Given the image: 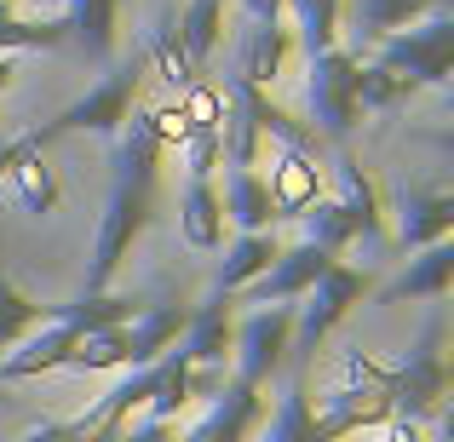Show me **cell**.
Here are the masks:
<instances>
[{
  "instance_id": "cell-1",
  "label": "cell",
  "mask_w": 454,
  "mask_h": 442,
  "mask_svg": "<svg viewBox=\"0 0 454 442\" xmlns=\"http://www.w3.org/2000/svg\"><path fill=\"white\" fill-rule=\"evenodd\" d=\"M161 144H155L145 115H127L121 144H115V173H110V201H104L98 236H92V265H87V288L81 293H104L110 276L121 270V259L133 253V242L145 236L150 213H155V178H161Z\"/></svg>"
},
{
  "instance_id": "cell-2",
  "label": "cell",
  "mask_w": 454,
  "mask_h": 442,
  "mask_svg": "<svg viewBox=\"0 0 454 442\" xmlns=\"http://www.w3.org/2000/svg\"><path fill=\"white\" fill-rule=\"evenodd\" d=\"M443 339H449L443 316H432L420 328V339H414L409 362L391 368V420H414V425H420V420H432V414L443 408V397H449Z\"/></svg>"
},
{
  "instance_id": "cell-3",
  "label": "cell",
  "mask_w": 454,
  "mask_h": 442,
  "mask_svg": "<svg viewBox=\"0 0 454 442\" xmlns=\"http://www.w3.org/2000/svg\"><path fill=\"white\" fill-rule=\"evenodd\" d=\"M368 288H374V276H368V270H356V265H340V259H333V265L317 276V288L305 293L310 305L294 310V351H300V374H305L310 356H317V345L368 299Z\"/></svg>"
},
{
  "instance_id": "cell-4",
  "label": "cell",
  "mask_w": 454,
  "mask_h": 442,
  "mask_svg": "<svg viewBox=\"0 0 454 442\" xmlns=\"http://www.w3.org/2000/svg\"><path fill=\"white\" fill-rule=\"evenodd\" d=\"M356 69L363 58L345 52V46H328V52L310 58V127L328 138H351L363 127V104H356Z\"/></svg>"
},
{
  "instance_id": "cell-5",
  "label": "cell",
  "mask_w": 454,
  "mask_h": 442,
  "mask_svg": "<svg viewBox=\"0 0 454 442\" xmlns=\"http://www.w3.org/2000/svg\"><path fill=\"white\" fill-rule=\"evenodd\" d=\"M380 69L409 75L414 87H449V69H454V12H437V18L414 23V29H403V35H386V41H380Z\"/></svg>"
},
{
  "instance_id": "cell-6",
  "label": "cell",
  "mask_w": 454,
  "mask_h": 442,
  "mask_svg": "<svg viewBox=\"0 0 454 442\" xmlns=\"http://www.w3.org/2000/svg\"><path fill=\"white\" fill-rule=\"evenodd\" d=\"M145 69H150L145 58L110 69L87 98H75L64 115L46 121V138H64V133H104V138H115L127 127V115H133V104H138V81H145Z\"/></svg>"
},
{
  "instance_id": "cell-7",
  "label": "cell",
  "mask_w": 454,
  "mask_h": 442,
  "mask_svg": "<svg viewBox=\"0 0 454 442\" xmlns=\"http://www.w3.org/2000/svg\"><path fill=\"white\" fill-rule=\"evenodd\" d=\"M294 310L300 305H259L236 322V333H231L236 379H247V385H259V391L270 385V374H277L294 351Z\"/></svg>"
},
{
  "instance_id": "cell-8",
  "label": "cell",
  "mask_w": 454,
  "mask_h": 442,
  "mask_svg": "<svg viewBox=\"0 0 454 442\" xmlns=\"http://www.w3.org/2000/svg\"><path fill=\"white\" fill-rule=\"evenodd\" d=\"M333 173H340V207H345V219H351V247H368L374 259H386L391 253V236H386V213H380V190H374V178L363 173V161L356 155H340L333 161Z\"/></svg>"
},
{
  "instance_id": "cell-9",
  "label": "cell",
  "mask_w": 454,
  "mask_h": 442,
  "mask_svg": "<svg viewBox=\"0 0 454 442\" xmlns=\"http://www.w3.org/2000/svg\"><path fill=\"white\" fill-rule=\"evenodd\" d=\"M454 230V190L449 184H414L403 190L397 207V247L403 253H420L432 242H449Z\"/></svg>"
},
{
  "instance_id": "cell-10",
  "label": "cell",
  "mask_w": 454,
  "mask_h": 442,
  "mask_svg": "<svg viewBox=\"0 0 454 442\" xmlns=\"http://www.w3.org/2000/svg\"><path fill=\"white\" fill-rule=\"evenodd\" d=\"M270 414V402L259 397V385H247V379H224V391L213 397V408H207V420L196 425L184 442H247L254 437V425Z\"/></svg>"
},
{
  "instance_id": "cell-11",
  "label": "cell",
  "mask_w": 454,
  "mask_h": 442,
  "mask_svg": "<svg viewBox=\"0 0 454 442\" xmlns=\"http://www.w3.org/2000/svg\"><path fill=\"white\" fill-rule=\"evenodd\" d=\"M437 12H454V0H345L340 29H351L356 41H386V35H403Z\"/></svg>"
},
{
  "instance_id": "cell-12",
  "label": "cell",
  "mask_w": 454,
  "mask_h": 442,
  "mask_svg": "<svg viewBox=\"0 0 454 442\" xmlns=\"http://www.w3.org/2000/svg\"><path fill=\"white\" fill-rule=\"evenodd\" d=\"M328 265H333V259L322 253V247L300 242V247H288V253L270 259V270L259 282H247V299H254V305H300Z\"/></svg>"
},
{
  "instance_id": "cell-13",
  "label": "cell",
  "mask_w": 454,
  "mask_h": 442,
  "mask_svg": "<svg viewBox=\"0 0 454 442\" xmlns=\"http://www.w3.org/2000/svg\"><path fill=\"white\" fill-rule=\"evenodd\" d=\"M75 339H81V333H75V328H64V322H41V328H29L6 356H0V385H18V379L58 374V368L69 362V351H75Z\"/></svg>"
},
{
  "instance_id": "cell-14",
  "label": "cell",
  "mask_w": 454,
  "mask_h": 442,
  "mask_svg": "<svg viewBox=\"0 0 454 442\" xmlns=\"http://www.w3.org/2000/svg\"><path fill=\"white\" fill-rule=\"evenodd\" d=\"M265 196H270V219H305L322 201V161L300 150H282L265 178Z\"/></svg>"
},
{
  "instance_id": "cell-15",
  "label": "cell",
  "mask_w": 454,
  "mask_h": 442,
  "mask_svg": "<svg viewBox=\"0 0 454 442\" xmlns=\"http://www.w3.org/2000/svg\"><path fill=\"white\" fill-rule=\"evenodd\" d=\"M231 333H236V305H231V293H213L201 310H190L184 345H178V351H184L196 368H224V356H231Z\"/></svg>"
},
{
  "instance_id": "cell-16",
  "label": "cell",
  "mask_w": 454,
  "mask_h": 442,
  "mask_svg": "<svg viewBox=\"0 0 454 442\" xmlns=\"http://www.w3.org/2000/svg\"><path fill=\"white\" fill-rule=\"evenodd\" d=\"M288 52H294V29H282V23H254L242 52H236V81L270 92L282 81V69H288Z\"/></svg>"
},
{
  "instance_id": "cell-17",
  "label": "cell",
  "mask_w": 454,
  "mask_h": 442,
  "mask_svg": "<svg viewBox=\"0 0 454 442\" xmlns=\"http://www.w3.org/2000/svg\"><path fill=\"white\" fill-rule=\"evenodd\" d=\"M184 322H190V310H178V305H150V310H138V316L127 322V368L161 362V356L173 351L178 339H184Z\"/></svg>"
},
{
  "instance_id": "cell-18",
  "label": "cell",
  "mask_w": 454,
  "mask_h": 442,
  "mask_svg": "<svg viewBox=\"0 0 454 442\" xmlns=\"http://www.w3.org/2000/svg\"><path fill=\"white\" fill-rule=\"evenodd\" d=\"M115 18H121V0H64V29L75 35L87 64L115 58Z\"/></svg>"
},
{
  "instance_id": "cell-19",
  "label": "cell",
  "mask_w": 454,
  "mask_h": 442,
  "mask_svg": "<svg viewBox=\"0 0 454 442\" xmlns=\"http://www.w3.org/2000/svg\"><path fill=\"white\" fill-rule=\"evenodd\" d=\"M138 316V299L133 293H81L69 305H46V322H64L75 333H104V328H127Z\"/></svg>"
},
{
  "instance_id": "cell-20",
  "label": "cell",
  "mask_w": 454,
  "mask_h": 442,
  "mask_svg": "<svg viewBox=\"0 0 454 442\" xmlns=\"http://www.w3.org/2000/svg\"><path fill=\"white\" fill-rule=\"evenodd\" d=\"M178 236H184L196 253H213L224 242V207H219V190L213 178H190L184 196H178Z\"/></svg>"
},
{
  "instance_id": "cell-21",
  "label": "cell",
  "mask_w": 454,
  "mask_h": 442,
  "mask_svg": "<svg viewBox=\"0 0 454 442\" xmlns=\"http://www.w3.org/2000/svg\"><path fill=\"white\" fill-rule=\"evenodd\" d=\"M454 288V247L449 242H432V247H420V253L409 259V270H403L397 282H391L380 299H449Z\"/></svg>"
},
{
  "instance_id": "cell-22",
  "label": "cell",
  "mask_w": 454,
  "mask_h": 442,
  "mask_svg": "<svg viewBox=\"0 0 454 442\" xmlns=\"http://www.w3.org/2000/svg\"><path fill=\"white\" fill-rule=\"evenodd\" d=\"M219 207H224V219H231L236 230H265L270 224V196H265L259 167H231V173H224Z\"/></svg>"
},
{
  "instance_id": "cell-23",
  "label": "cell",
  "mask_w": 454,
  "mask_h": 442,
  "mask_svg": "<svg viewBox=\"0 0 454 442\" xmlns=\"http://www.w3.org/2000/svg\"><path fill=\"white\" fill-rule=\"evenodd\" d=\"M224 6L231 0H184V12H178V46H184V58L190 64H207L213 52H219V41H224Z\"/></svg>"
},
{
  "instance_id": "cell-24",
  "label": "cell",
  "mask_w": 454,
  "mask_h": 442,
  "mask_svg": "<svg viewBox=\"0 0 454 442\" xmlns=\"http://www.w3.org/2000/svg\"><path fill=\"white\" fill-rule=\"evenodd\" d=\"M277 253L282 247L270 242V230H242L231 242V253H224V265H219V293H242L247 282H259Z\"/></svg>"
},
{
  "instance_id": "cell-25",
  "label": "cell",
  "mask_w": 454,
  "mask_h": 442,
  "mask_svg": "<svg viewBox=\"0 0 454 442\" xmlns=\"http://www.w3.org/2000/svg\"><path fill=\"white\" fill-rule=\"evenodd\" d=\"M150 368H155V397H150V420H167V425H173L178 414H184L190 402H196V397H190V356H184V351H178V345H173V351H167L161 362H150Z\"/></svg>"
},
{
  "instance_id": "cell-26",
  "label": "cell",
  "mask_w": 454,
  "mask_h": 442,
  "mask_svg": "<svg viewBox=\"0 0 454 442\" xmlns=\"http://www.w3.org/2000/svg\"><path fill=\"white\" fill-rule=\"evenodd\" d=\"M41 322H46V305L23 293L18 282L6 276V265H0V351H12V345H18L29 328H41Z\"/></svg>"
},
{
  "instance_id": "cell-27",
  "label": "cell",
  "mask_w": 454,
  "mask_h": 442,
  "mask_svg": "<svg viewBox=\"0 0 454 442\" xmlns=\"http://www.w3.org/2000/svg\"><path fill=\"white\" fill-rule=\"evenodd\" d=\"M64 368H69V374H110V368H127V328L81 333Z\"/></svg>"
},
{
  "instance_id": "cell-28",
  "label": "cell",
  "mask_w": 454,
  "mask_h": 442,
  "mask_svg": "<svg viewBox=\"0 0 454 442\" xmlns=\"http://www.w3.org/2000/svg\"><path fill=\"white\" fill-rule=\"evenodd\" d=\"M340 6L345 0H288V12L300 18V46L310 58L328 52V46H340Z\"/></svg>"
},
{
  "instance_id": "cell-29",
  "label": "cell",
  "mask_w": 454,
  "mask_h": 442,
  "mask_svg": "<svg viewBox=\"0 0 454 442\" xmlns=\"http://www.w3.org/2000/svg\"><path fill=\"white\" fill-rule=\"evenodd\" d=\"M265 442H322L317 437V408L305 402V379L294 374V385L282 391L277 402V420H270V437Z\"/></svg>"
},
{
  "instance_id": "cell-30",
  "label": "cell",
  "mask_w": 454,
  "mask_h": 442,
  "mask_svg": "<svg viewBox=\"0 0 454 442\" xmlns=\"http://www.w3.org/2000/svg\"><path fill=\"white\" fill-rule=\"evenodd\" d=\"M414 81L409 75H391V69H380V64H363L356 69V104H363V115L368 110H397L403 98H414Z\"/></svg>"
},
{
  "instance_id": "cell-31",
  "label": "cell",
  "mask_w": 454,
  "mask_h": 442,
  "mask_svg": "<svg viewBox=\"0 0 454 442\" xmlns=\"http://www.w3.org/2000/svg\"><path fill=\"white\" fill-rule=\"evenodd\" d=\"M41 155H46V150L23 155V161L6 173L12 184H18V201H23L29 213H52V207H58V178H52V167H46Z\"/></svg>"
},
{
  "instance_id": "cell-32",
  "label": "cell",
  "mask_w": 454,
  "mask_h": 442,
  "mask_svg": "<svg viewBox=\"0 0 454 442\" xmlns=\"http://www.w3.org/2000/svg\"><path fill=\"white\" fill-rule=\"evenodd\" d=\"M145 64H150V69H155V75H161V81H167L173 92H184L190 81H201V69L190 64V58H184V46H178V29H173V23H167V29H161V35L150 41Z\"/></svg>"
},
{
  "instance_id": "cell-33",
  "label": "cell",
  "mask_w": 454,
  "mask_h": 442,
  "mask_svg": "<svg viewBox=\"0 0 454 442\" xmlns=\"http://www.w3.org/2000/svg\"><path fill=\"white\" fill-rule=\"evenodd\" d=\"M305 230H310L305 242H310V247H322L328 259H340L345 247H351V219H345V207H340V201H328V196H322L317 207L305 213Z\"/></svg>"
},
{
  "instance_id": "cell-34",
  "label": "cell",
  "mask_w": 454,
  "mask_h": 442,
  "mask_svg": "<svg viewBox=\"0 0 454 442\" xmlns=\"http://www.w3.org/2000/svg\"><path fill=\"white\" fill-rule=\"evenodd\" d=\"M178 161H184L190 178H213V167L224 161V144H219V127H190L178 138Z\"/></svg>"
},
{
  "instance_id": "cell-35",
  "label": "cell",
  "mask_w": 454,
  "mask_h": 442,
  "mask_svg": "<svg viewBox=\"0 0 454 442\" xmlns=\"http://www.w3.org/2000/svg\"><path fill=\"white\" fill-rule=\"evenodd\" d=\"M178 115H184V127H219L224 92L213 87V81H190V87L178 92Z\"/></svg>"
},
{
  "instance_id": "cell-36",
  "label": "cell",
  "mask_w": 454,
  "mask_h": 442,
  "mask_svg": "<svg viewBox=\"0 0 454 442\" xmlns=\"http://www.w3.org/2000/svg\"><path fill=\"white\" fill-rule=\"evenodd\" d=\"M46 144H52V138H46V127H35V133H23V138H0V178H6L23 155H35V150H46Z\"/></svg>"
},
{
  "instance_id": "cell-37",
  "label": "cell",
  "mask_w": 454,
  "mask_h": 442,
  "mask_svg": "<svg viewBox=\"0 0 454 442\" xmlns=\"http://www.w3.org/2000/svg\"><path fill=\"white\" fill-rule=\"evenodd\" d=\"M115 442H173V425H167V420H145V425H127Z\"/></svg>"
},
{
  "instance_id": "cell-38",
  "label": "cell",
  "mask_w": 454,
  "mask_h": 442,
  "mask_svg": "<svg viewBox=\"0 0 454 442\" xmlns=\"http://www.w3.org/2000/svg\"><path fill=\"white\" fill-rule=\"evenodd\" d=\"M247 18L254 23H282V12H288V0H242Z\"/></svg>"
},
{
  "instance_id": "cell-39",
  "label": "cell",
  "mask_w": 454,
  "mask_h": 442,
  "mask_svg": "<svg viewBox=\"0 0 454 442\" xmlns=\"http://www.w3.org/2000/svg\"><path fill=\"white\" fill-rule=\"evenodd\" d=\"M23 442H69V420H46V425H35Z\"/></svg>"
},
{
  "instance_id": "cell-40",
  "label": "cell",
  "mask_w": 454,
  "mask_h": 442,
  "mask_svg": "<svg viewBox=\"0 0 454 442\" xmlns=\"http://www.w3.org/2000/svg\"><path fill=\"white\" fill-rule=\"evenodd\" d=\"M12 75H18V69H12V64H6V58H0V92H6V87H12Z\"/></svg>"
},
{
  "instance_id": "cell-41",
  "label": "cell",
  "mask_w": 454,
  "mask_h": 442,
  "mask_svg": "<svg viewBox=\"0 0 454 442\" xmlns=\"http://www.w3.org/2000/svg\"><path fill=\"white\" fill-rule=\"evenodd\" d=\"M409 442H426V437H420V431H414V437H409Z\"/></svg>"
}]
</instances>
